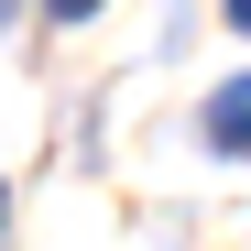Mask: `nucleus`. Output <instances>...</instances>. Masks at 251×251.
<instances>
[{
	"instance_id": "20e7f679",
	"label": "nucleus",
	"mask_w": 251,
	"mask_h": 251,
	"mask_svg": "<svg viewBox=\"0 0 251 251\" xmlns=\"http://www.w3.org/2000/svg\"><path fill=\"white\" fill-rule=\"evenodd\" d=\"M0 11H11V0H0Z\"/></svg>"
},
{
	"instance_id": "f257e3e1",
	"label": "nucleus",
	"mask_w": 251,
	"mask_h": 251,
	"mask_svg": "<svg viewBox=\"0 0 251 251\" xmlns=\"http://www.w3.org/2000/svg\"><path fill=\"white\" fill-rule=\"evenodd\" d=\"M207 142H219V153H251V76H229V88L207 99Z\"/></svg>"
},
{
	"instance_id": "7ed1b4c3",
	"label": "nucleus",
	"mask_w": 251,
	"mask_h": 251,
	"mask_svg": "<svg viewBox=\"0 0 251 251\" xmlns=\"http://www.w3.org/2000/svg\"><path fill=\"white\" fill-rule=\"evenodd\" d=\"M229 22H240V33H251V0H229Z\"/></svg>"
},
{
	"instance_id": "f03ea898",
	"label": "nucleus",
	"mask_w": 251,
	"mask_h": 251,
	"mask_svg": "<svg viewBox=\"0 0 251 251\" xmlns=\"http://www.w3.org/2000/svg\"><path fill=\"white\" fill-rule=\"evenodd\" d=\"M44 11H55V22H88V11H99V0H44Z\"/></svg>"
}]
</instances>
